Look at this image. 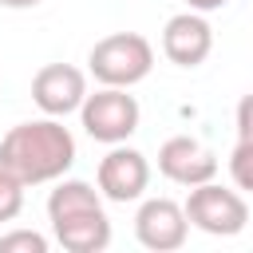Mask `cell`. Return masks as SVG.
<instances>
[{"mask_svg":"<svg viewBox=\"0 0 253 253\" xmlns=\"http://www.w3.org/2000/svg\"><path fill=\"white\" fill-rule=\"evenodd\" d=\"M0 166L8 174H16L24 186L55 182L75 166V138L51 115L32 119V123H16L0 138Z\"/></svg>","mask_w":253,"mask_h":253,"instance_id":"cell-1","label":"cell"},{"mask_svg":"<svg viewBox=\"0 0 253 253\" xmlns=\"http://www.w3.org/2000/svg\"><path fill=\"white\" fill-rule=\"evenodd\" d=\"M87 67L103 87H134L154 67V47L138 32H111L87 51Z\"/></svg>","mask_w":253,"mask_h":253,"instance_id":"cell-2","label":"cell"},{"mask_svg":"<svg viewBox=\"0 0 253 253\" xmlns=\"http://www.w3.org/2000/svg\"><path fill=\"white\" fill-rule=\"evenodd\" d=\"M182 213L194 229L210 233V237H237L249 225V202L237 186H221V182H198L190 186Z\"/></svg>","mask_w":253,"mask_h":253,"instance_id":"cell-3","label":"cell"},{"mask_svg":"<svg viewBox=\"0 0 253 253\" xmlns=\"http://www.w3.org/2000/svg\"><path fill=\"white\" fill-rule=\"evenodd\" d=\"M138 119H142V107L130 95V87H99L95 95H83V103H79L83 130L107 146L126 142L138 130Z\"/></svg>","mask_w":253,"mask_h":253,"instance_id":"cell-4","label":"cell"},{"mask_svg":"<svg viewBox=\"0 0 253 253\" xmlns=\"http://www.w3.org/2000/svg\"><path fill=\"white\" fill-rule=\"evenodd\" d=\"M95 186L107 202H138L150 186V162L142 150L126 146V142H115L103 158H99V170H95Z\"/></svg>","mask_w":253,"mask_h":253,"instance_id":"cell-5","label":"cell"},{"mask_svg":"<svg viewBox=\"0 0 253 253\" xmlns=\"http://www.w3.org/2000/svg\"><path fill=\"white\" fill-rule=\"evenodd\" d=\"M190 221L174 198H146L134 213V237L150 253H174L186 245Z\"/></svg>","mask_w":253,"mask_h":253,"instance_id":"cell-6","label":"cell"},{"mask_svg":"<svg viewBox=\"0 0 253 253\" xmlns=\"http://www.w3.org/2000/svg\"><path fill=\"white\" fill-rule=\"evenodd\" d=\"M158 174L174 186H198V182H210L217 178V154L198 142L194 134H174L158 146Z\"/></svg>","mask_w":253,"mask_h":253,"instance_id":"cell-7","label":"cell"},{"mask_svg":"<svg viewBox=\"0 0 253 253\" xmlns=\"http://www.w3.org/2000/svg\"><path fill=\"white\" fill-rule=\"evenodd\" d=\"M83 95H87V75L71 63H43L32 79V103L51 119H67L71 111H79Z\"/></svg>","mask_w":253,"mask_h":253,"instance_id":"cell-8","label":"cell"},{"mask_svg":"<svg viewBox=\"0 0 253 253\" xmlns=\"http://www.w3.org/2000/svg\"><path fill=\"white\" fill-rule=\"evenodd\" d=\"M213 51V28L206 24L202 12H178L162 28V55L178 67H198Z\"/></svg>","mask_w":253,"mask_h":253,"instance_id":"cell-9","label":"cell"},{"mask_svg":"<svg viewBox=\"0 0 253 253\" xmlns=\"http://www.w3.org/2000/svg\"><path fill=\"white\" fill-rule=\"evenodd\" d=\"M51 233L67 253H103L111 245V217H107V210L71 213V217L51 221Z\"/></svg>","mask_w":253,"mask_h":253,"instance_id":"cell-10","label":"cell"},{"mask_svg":"<svg viewBox=\"0 0 253 253\" xmlns=\"http://www.w3.org/2000/svg\"><path fill=\"white\" fill-rule=\"evenodd\" d=\"M87 210H103V194L83 178H55V190L47 194V221L87 213Z\"/></svg>","mask_w":253,"mask_h":253,"instance_id":"cell-11","label":"cell"},{"mask_svg":"<svg viewBox=\"0 0 253 253\" xmlns=\"http://www.w3.org/2000/svg\"><path fill=\"white\" fill-rule=\"evenodd\" d=\"M24 190H28V186L0 166V221H16V217H20V210H24Z\"/></svg>","mask_w":253,"mask_h":253,"instance_id":"cell-12","label":"cell"},{"mask_svg":"<svg viewBox=\"0 0 253 253\" xmlns=\"http://www.w3.org/2000/svg\"><path fill=\"white\" fill-rule=\"evenodd\" d=\"M229 174L237 190H253V138H237L229 154Z\"/></svg>","mask_w":253,"mask_h":253,"instance_id":"cell-13","label":"cell"},{"mask_svg":"<svg viewBox=\"0 0 253 253\" xmlns=\"http://www.w3.org/2000/svg\"><path fill=\"white\" fill-rule=\"evenodd\" d=\"M0 253H47V237L36 229H8L0 233Z\"/></svg>","mask_w":253,"mask_h":253,"instance_id":"cell-14","label":"cell"},{"mask_svg":"<svg viewBox=\"0 0 253 253\" xmlns=\"http://www.w3.org/2000/svg\"><path fill=\"white\" fill-rule=\"evenodd\" d=\"M237 138H253V130H249V99L237 103Z\"/></svg>","mask_w":253,"mask_h":253,"instance_id":"cell-15","label":"cell"},{"mask_svg":"<svg viewBox=\"0 0 253 253\" xmlns=\"http://www.w3.org/2000/svg\"><path fill=\"white\" fill-rule=\"evenodd\" d=\"M225 4H229V0H186V8H190V12H202V16H206V12H217V8H225Z\"/></svg>","mask_w":253,"mask_h":253,"instance_id":"cell-16","label":"cell"},{"mask_svg":"<svg viewBox=\"0 0 253 253\" xmlns=\"http://www.w3.org/2000/svg\"><path fill=\"white\" fill-rule=\"evenodd\" d=\"M0 4H4V8H16V12H20V8H36V4H43V0H0Z\"/></svg>","mask_w":253,"mask_h":253,"instance_id":"cell-17","label":"cell"}]
</instances>
